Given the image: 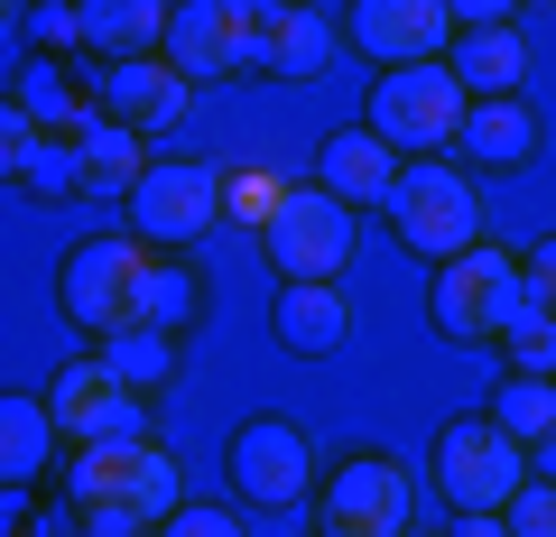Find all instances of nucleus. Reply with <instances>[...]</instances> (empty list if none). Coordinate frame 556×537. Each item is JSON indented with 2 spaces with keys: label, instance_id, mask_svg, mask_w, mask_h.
<instances>
[{
  "label": "nucleus",
  "instance_id": "3",
  "mask_svg": "<svg viewBox=\"0 0 556 537\" xmlns=\"http://www.w3.org/2000/svg\"><path fill=\"white\" fill-rule=\"evenodd\" d=\"M149 241H130V232H102V241H84L75 259L56 269V297H65V316L84 324V334H130L139 324V287H149Z\"/></svg>",
  "mask_w": 556,
  "mask_h": 537
},
{
  "label": "nucleus",
  "instance_id": "23",
  "mask_svg": "<svg viewBox=\"0 0 556 537\" xmlns=\"http://www.w3.org/2000/svg\"><path fill=\"white\" fill-rule=\"evenodd\" d=\"M139 445H149V436H121V445H75V473H65L75 510H130V473H139Z\"/></svg>",
  "mask_w": 556,
  "mask_h": 537
},
{
  "label": "nucleus",
  "instance_id": "44",
  "mask_svg": "<svg viewBox=\"0 0 556 537\" xmlns=\"http://www.w3.org/2000/svg\"><path fill=\"white\" fill-rule=\"evenodd\" d=\"M38 10H65V0H38Z\"/></svg>",
  "mask_w": 556,
  "mask_h": 537
},
{
  "label": "nucleus",
  "instance_id": "40",
  "mask_svg": "<svg viewBox=\"0 0 556 537\" xmlns=\"http://www.w3.org/2000/svg\"><path fill=\"white\" fill-rule=\"evenodd\" d=\"M232 10H241V20H251V28H269L278 10H298V0H232Z\"/></svg>",
  "mask_w": 556,
  "mask_h": 537
},
{
  "label": "nucleus",
  "instance_id": "27",
  "mask_svg": "<svg viewBox=\"0 0 556 537\" xmlns=\"http://www.w3.org/2000/svg\"><path fill=\"white\" fill-rule=\"evenodd\" d=\"M186 316H195V279H186V269H167V259H149V287H139V324H149V334H177Z\"/></svg>",
  "mask_w": 556,
  "mask_h": 537
},
{
  "label": "nucleus",
  "instance_id": "36",
  "mask_svg": "<svg viewBox=\"0 0 556 537\" xmlns=\"http://www.w3.org/2000/svg\"><path fill=\"white\" fill-rule=\"evenodd\" d=\"M519 279H529V306H547V316H556V241H538V251L519 259Z\"/></svg>",
  "mask_w": 556,
  "mask_h": 537
},
{
  "label": "nucleus",
  "instance_id": "28",
  "mask_svg": "<svg viewBox=\"0 0 556 537\" xmlns=\"http://www.w3.org/2000/svg\"><path fill=\"white\" fill-rule=\"evenodd\" d=\"M130 510L159 528V519H177L186 510V491H177V463L159 455V445H139V473H130Z\"/></svg>",
  "mask_w": 556,
  "mask_h": 537
},
{
  "label": "nucleus",
  "instance_id": "11",
  "mask_svg": "<svg viewBox=\"0 0 556 537\" xmlns=\"http://www.w3.org/2000/svg\"><path fill=\"white\" fill-rule=\"evenodd\" d=\"M159 56L177 65L186 84H223V75H241V65L260 56V28L241 20L232 0H177V10H167Z\"/></svg>",
  "mask_w": 556,
  "mask_h": 537
},
{
  "label": "nucleus",
  "instance_id": "7",
  "mask_svg": "<svg viewBox=\"0 0 556 537\" xmlns=\"http://www.w3.org/2000/svg\"><path fill=\"white\" fill-rule=\"evenodd\" d=\"M223 473H232V491L251 510H298V500H316V455H306V436L288 418H241Z\"/></svg>",
  "mask_w": 556,
  "mask_h": 537
},
{
  "label": "nucleus",
  "instance_id": "21",
  "mask_svg": "<svg viewBox=\"0 0 556 537\" xmlns=\"http://www.w3.org/2000/svg\"><path fill=\"white\" fill-rule=\"evenodd\" d=\"M10 102L38 120L47 140H84V130L102 120V112H93V93H84L75 75H56V56H28V75H20V93H10Z\"/></svg>",
  "mask_w": 556,
  "mask_h": 537
},
{
  "label": "nucleus",
  "instance_id": "15",
  "mask_svg": "<svg viewBox=\"0 0 556 537\" xmlns=\"http://www.w3.org/2000/svg\"><path fill=\"white\" fill-rule=\"evenodd\" d=\"M316 186L362 214V204H380V195L399 186V149L380 140V130H334V140L316 149Z\"/></svg>",
  "mask_w": 556,
  "mask_h": 537
},
{
  "label": "nucleus",
  "instance_id": "5",
  "mask_svg": "<svg viewBox=\"0 0 556 537\" xmlns=\"http://www.w3.org/2000/svg\"><path fill=\"white\" fill-rule=\"evenodd\" d=\"M260 241H269L278 279H334V269H353V204L325 186H288L278 214L260 222Z\"/></svg>",
  "mask_w": 556,
  "mask_h": 537
},
{
  "label": "nucleus",
  "instance_id": "19",
  "mask_svg": "<svg viewBox=\"0 0 556 537\" xmlns=\"http://www.w3.org/2000/svg\"><path fill=\"white\" fill-rule=\"evenodd\" d=\"M75 177H84V195L121 204L139 177H149V140H139L130 120H93V130L75 140Z\"/></svg>",
  "mask_w": 556,
  "mask_h": 537
},
{
  "label": "nucleus",
  "instance_id": "32",
  "mask_svg": "<svg viewBox=\"0 0 556 537\" xmlns=\"http://www.w3.org/2000/svg\"><path fill=\"white\" fill-rule=\"evenodd\" d=\"M38 140H47L38 120H28L20 102H0V177H28V158H38Z\"/></svg>",
  "mask_w": 556,
  "mask_h": 537
},
{
  "label": "nucleus",
  "instance_id": "13",
  "mask_svg": "<svg viewBox=\"0 0 556 537\" xmlns=\"http://www.w3.org/2000/svg\"><path fill=\"white\" fill-rule=\"evenodd\" d=\"M186 93H195V84H186L167 56H121V65H102V112L130 120L139 140L177 130V120H186Z\"/></svg>",
  "mask_w": 556,
  "mask_h": 537
},
{
  "label": "nucleus",
  "instance_id": "10",
  "mask_svg": "<svg viewBox=\"0 0 556 537\" xmlns=\"http://www.w3.org/2000/svg\"><path fill=\"white\" fill-rule=\"evenodd\" d=\"M47 418H56L65 445H121V436H139V389L102 353H75L56 371V389H47Z\"/></svg>",
  "mask_w": 556,
  "mask_h": 537
},
{
  "label": "nucleus",
  "instance_id": "22",
  "mask_svg": "<svg viewBox=\"0 0 556 537\" xmlns=\"http://www.w3.org/2000/svg\"><path fill=\"white\" fill-rule=\"evenodd\" d=\"M56 455V418H47V398H0V491H28Z\"/></svg>",
  "mask_w": 556,
  "mask_h": 537
},
{
  "label": "nucleus",
  "instance_id": "8",
  "mask_svg": "<svg viewBox=\"0 0 556 537\" xmlns=\"http://www.w3.org/2000/svg\"><path fill=\"white\" fill-rule=\"evenodd\" d=\"M519 482H529V445H510L492 418H455L437 436V491L455 510H501Z\"/></svg>",
  "mask_w": 556,
  "mask_h": 537
},
{
  "label": "nucleus",
  "instance_id": "35",
  "mask_svg": "<svg viewBox=\"0 0 556 537\" xmlns=\"http://www.w3.org/2000/svg\"><path fill=\"white\" fill-rule=\"evenodd\" d=\"M0 537H56V528H47V510L28 491H0Z\"/></svg>",
  "mask_w": 556,
  "mask_h": 537
},
{
  "label": "nucleus",
  "instance_id": "41",
  "mask_svg": "<svg viewBox=\"0 0 556 537\" xmlns=\"http://www.w3.org/2000/svg\"><path fill=\"white\" fill-rule=\"evenodd\" d=\"M538 463H547V482H556V436H538Z\"/></svg>",
  "mask_w": 556,
  "mask_h": 537
},
{
  "label": "nucleus",
  "instance_id": "2",
  "mask_svg": "<svg viewBox=\"0 0 556 537\" xmlns=\"http://www.w3.org/2000/svg\"><path fill=\"white\" fill-rule=\"evenodd\" d=\"M464 84L455 65H390V75L371 84V120L362 130H380L390 149H408V158H437V149H455V120H464Z\"/></svg>",
  "mask_w": 556,
  "mask_h": 537
},
{
  "label": "nucleus",
  "instance_id": "1",
  "mask_svg": "<svg viewBox=\"0 0 556 537\" xmlns=\"http://www.w3.org/2000/svg\"><path fill=\"white\" fill-rule=\"evenodd\" d=\"M380 214H390V232L408 241L417 259H455V251H473L482 195H473V177H464V167L408 158V167H399V186L380 195Z\"/></svg>",
  "mask_w": 556,
  "mask_h": 537
},
{
  "label": "nucleus",
  "instance_id": "42",
  "mask_svg": "<svg viewBox=\"0 0 556 537\" xmlns=\"http://www.w3.org/2000/svg\"><path fill=\"white\" fill-rule=\"evenodd\" d=\"M399 537H437V528H399Z\"/></svg>",
  "mask_w": 556,
  "mask_h": 537
},
{
  "label": "nucleus",
  "instance_id": "43",
  "mask_svg": "<svg viewBox=\"0 0 556 537\" xmlns=\"http://www.w3.org/2000/svg\"><path fill=\"white\" fill-rule=\"evenodd\" d=\"M10 10H20V0H0V20H10Z\"/></svg>",
  "mask_w": 556,
  "mask_h": 537
},
{
  "label": "nucleus",
  "instance_id": "17",
  "mask_svg": "<svg viewBox=\"0 0 556 537\" xmlns=\"http://www.w3.org/2000/svg\"><path fill=\"white\" fill-rule=\"evenodd\" d=\"M334 56H343V47H334V20H316V10L298 0V10H278V20L260 28V56H251V65H260V75H278V84H316Z\"/></svg>",
  "mask_w": 556,
  "mask_h": 537
},
{
  "label": "nucleus",
  "instance_id": "29",
  "mask_svg": "<svg viewBox=\"0 0 556 537\" xmlns=\"http://www.w3.org/2000/svg\"><path fill=\"white\" fill-rule=\"evenodd\" d=\"M214 177H223V214L241 222H269L278 195H288V177H269V167H214Z\"/></svg>",
  "mask_w": 556,
  "mask_h": 537
},
{
  "label": "nucleus",
  "instance_id": "33",
  "mask_svg": "<svg viewBox=\"0 0 556 537\" xmlns=\"http://www.w3.org/2000/svg\"><path fill=\"white\" fill-rule=\"evenodd\" d=\"M159 537H251V528H241V510H204V500H186L177 519H159Z\"/></svg>",
  "mask_w": 556,
  "mask_h": 537
},
{
  "label": "nucleus",
  "instance_id": "9",
  "mask_svg": "<svg viewBox=\"0 0 556 537\" xmlns=\"http://www.w3.org/2000/svg\"><path fill=\"white\" fill-rule=\"evenodd\" d=\"M408 510H417L408 463H390V455H353V463H334V482H316L325 537H399Z\"/></svg>",
  "mask_w": 556,
  "mask_h": 537
},
{
  "label": "nucleus",
  "instance_id": "31",
  "mask_svg": "<svg viewBox=\"0 0 556 537\" xmlns=\"http://www.w3.org/2000/svg\"><path fill=\"white\" fill-rule=\"evenodd\" d=\"M501 519H510V537H556V482H519Z\"/></svg>",
  "mask_w": 556,
  "mask_h": 537
},
{
  "label": "nucleus",
  "instance_id": "12",
  "mask_svg": "<svg viewBox=\"0 0 556 537\" xmlns=\"http://www.w3.org/2000/svg\"><path fill=\"white\" fill-rule=\"evenodd\" d=\"M353 47L390 75V65H437L455 47L445 0H353Z\"/></svg>",
  "mask_w": 556,
  "mask_h": 537
},
{
  "label": "nucleus",
  "instance_id": "6",
  "mask_svg": "<svg viewBox=\"0 0 556 537\" xmlns=\"http://www.w3.org/2000/svg\"><path fill=\"white\" fill-rule=\"evenodd\" d=\"M121 214H130V241H149V251L204 241V222L223 214V177L195 158H149V177L121 195Z\"/></svg>",
  "mask_w": 556,
  "mask_h": 537
},
{
  "label": "nucleus",
  "instance_id": "18",
  "mask_svg": "<svg viewBox=\"0 0 556 537\" xmlns=\"http://www.w3.org/2000/svg\"><path fill=\"white\" fill-rule=\"evenodd\" d=\"M167 10H177V0H75L84 47H93L102 65H121V56H159V38H167Z\"/></svg>",
  "mask_w": 556,
  "mask_h": 537
},
{
  "label": "nucleus",
  "instance_id": "34",
  "mask_svg": "<svg viewBox=\"0 0 556 537\" xmlns=\"http://www.w3.org/2000/svg\"><path fill=\"white\" fill-rule=\"evenodd\" d=\"M28 47H38V56H75V47H84V20H75V0H65V10H38Z\"/></svg>",
  "mask_w": 556,
  "mask_h": 537
},
{
  "label": "nucleus",
  "instance_id": "16",
  "mask_svg": "<svg viewBox=\"0 0 556 537\" xmlns=\"http://www.w3.org/2000/svg\"><path fill=\"white\" fill-rule=\"evenodd\" d=\"M455 149L473 167H519L538 149V112L519 93H482V102H464V120H455Z\"/></svg>",
  "mask_w": 556,
  "mask_h": 537
},
{
  "label": "nucleus",
  "instance_id": "24",
  "mask_svg": "<svg viewBox=\"0 0 556 537\" xmlns=\"http://www.w3.org/2000/svg\"><path fill=\"white\" fill-rule=\"evenodd\" d=\"M492 426L510 445H538V436H556V380H538V371H510V389L492 398Z\"/></svg>",
  "mask_w": 556,
  "mask_h": 537
},
{
  "label": "nucleus",
  "instance_id": "4",
  "mask_svg": "<svg viewBox=\"0 0 556 537\" xmlns=\"http://www.w3.org/2000/svg\"><path fill=\"white\" fill-rule=\"evenodd\" d=\"M529 306V279H519V259L510 251H455L437 259V324L455 343H501V324Z\"/></svg>",
  "mask_w": 556,
  "mask_h": 537
},
{
  "label": "nucleus",
  "instance_id": "25",
  "mask_svg": "<svg viewBox=\"0 0 556 537\" xmlns=\"http://www.w3.org/2000/svg\"><path fill=\"white\" fill-rule=\"evenodd\" d=\"M102 361H112L130 389H159V380L177 371V334H149V324H130V334H102Z\"/></svg>",
  "mask_w": 556,
  "mask_h": 537
},
{
  "label": "nucleus",
  "instance_id": "20",
  "mask_svg": "<svg viewBox=\"0 0 556 537\" xmlns=\"http://www.w3.org/2000/svg\"><path fill=\"white\" fill-rule=\"evenodd\" d=\"M445 65H455V84L482 102V93H519V75H529V47H519V28H455Z\"/></svg>",
  "mask_w": 556,
  "mask_h": 537
},
{
  "label": "nucleus",
  "instance_id": "38",
  "mask_svg": "<svg viewBox=\"0 0 556 537\" xmlns=\"http://www.w3.org/2000/svg\"><path fill=\"white\" fill-rule=\"evenodd\" d=\"M84 537H159L139 510H84Z\"/></svg>",
  "mask_w": 556,
  "mask_h": 537
},
{
  "label": "nucleus",
  "instance_id": "14",
  "mask_svg": "<svg viewBox=\"0 0 556 537\" xmlns=\"http://www.w3.org/2000/svg\"><path fill=\"white\" fill-rule=\"evenodd\" d=\"M269 334L288 343V353L325 361V353H343V343H353V297H343L334 279H278V297H269Z\"/></svg>",
  "mask_w": 556,
  "mask_h": 537
},
{
  "label": "nucleus",
  "instance_id": "37",
  "mask_svg": "<svg viewBox=\"0 0 556 537\" xmlns=\"http://www.w3.org/2000/svg\"><path fill=\"white\" fill-rule=\"evenodd\" d=\"M445 20H455V28H510L519 0H445Z\"/></svg>",
  "mask_w": 556,
  "mask_h": 537
},
{
  "label": "nucleus",
  "instance_id": "30",
  "mask_svg": "<svg viewBox=\"0 0 556 537\" xmlns=\"http://www.w3.org/2000/svg\"><path fill=\"white\" fill-rule=\"evenodd\" d=\"M28 195L38 204H75L84 195V177H75V140H38V158H28Z\"/></svg>",
  "mask_w": 556,
  "mask_h": 537
},
{
  "label": "nucleus",
  "instance_id": "39",
  "mask_svg": "<svg viewBox=\"0 0 556 537\" xmlns=\"http://www.w3.org/2000/svg\"><path fill=\"white\" fill-rule=\"evenodd\" d=\"M455 537H510V519H501V510H464Z\"/></svg>",
  "mask_w": 556,
  "mask_h": 537
},
{
  "label": "nucleus",
  "instance_id": "26",
  "mask_svg": "<svg viewBox=\"0 0 556 537\" xmlns=\"http://www.w3.org/2000/svg\"><path fill=\"white\" fill-rule=\"evenodd\" d=\"M501 353H510V371L556 380V316H547V306H519V316L501 324Z\"/></svg>",
  "mask_w": 556,
  "mask_h": 537
}]
</instances>
